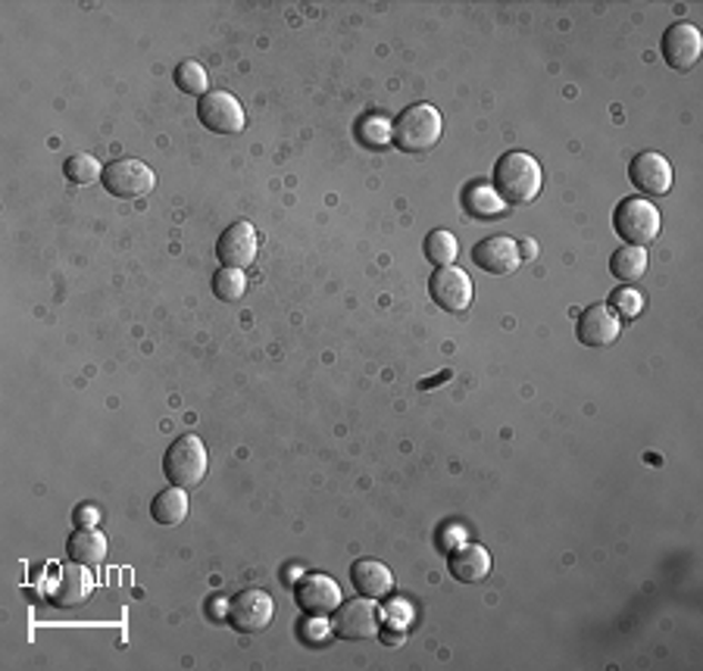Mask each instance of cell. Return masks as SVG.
I'll use <instances>...</instances> for the list:
<instances>
[{"mask_svg": "<svg viewBox=\"0 0 703 671\" xmlns=\"http://www.w3.org/2000/svg\"><path fill=\"white\" fill-rule=\"evenodd\" d=\"M541 166L532 153L513 150L501 157V163L494 166V191L503 197V203H532L541 191Z\"/></svg>", "mask_w": 703, "mask_h": 671, "instance_id": "6da1fadb", "label": "cell"}, {"mask_svg": "<svg viewBox=\"0 0 703 671\" xmlns=\"http://www.w3.org/2000/svg\"><path fill=\"white\" fill-rule=\"evenodd\" d=\"M444 129V119L432 103H416L410 110H403L391 129V141L403 150V153H425L438 144Z\"/></svg>", "mask_w": 703, "mask_h": 671, "instance_id": "7a4b0ae2", "label": "cell"}, {"mask_svg": "<svg viewBox=\"0 0 703 671\" xmlns=\"http://www.w3.org/2000/svg\"><path fill=\"white\" fill-rule=\"evenodd\" d=\"M163 472H167L169 484L175 488H198L207 475V447L198 434H182L175 438L163 459Z\"/></svg>", "mask_w": 703, "mask_h": 671, "instance_id": "3957f363", "label": "cell"}, {"mask_svg": "<svg viewBox=\"0 0 703 671\" xmlns=\"http://www.w3.org/2000/svg\"><path fill=\"white\" fill-rule=\"evenodd\" d=\"M613 229L625 244H653V238L660 234V210L644 197H625L613 213Z\"/></svg>", "mask_w": 703, "mask_h": 671, "instance_id": "277c9868", "label": "cell"}, {"mask_svg": "<svg viewBox=\"0 0 703 671\" xmlns=\"http://www.w3.org/2000/svg\"><path fill=\"white\" fill-rule=\"evenodd\" d=\"M94 593V574L82 562H67L53 572L48 584V600L57 609H79Z\"/></svg>", "mask_w": 703, "mask_h": 671, "instance_id": "5b68a950", "label": "cell"}, {"mask_svg": "<svg viewBox=\"0 0 703 671\" xmlns=\"http://www.w3.org/2000/svg\"><path fill=\"white\" fill-rule=\"evenodd\" d=\"M225 615H229V624H232L238 634H260L272 622L275 603H272V597H269L267 590L248 588L241 590V593H234L232 600H229V612Z\"/></svg>", "mask_w": 703, "mask_h": 671, "instance_id": "8992f818", "label": "cell"}, {"mask_svg": "<svg viewBox=\"0 0 703 671\" xmlns=\"http://www.w3.org/2000/svg\"><path fill=\"white\" fill-rule=\"evenodd\" d=\"M382 622H385L382 609L375 607L369 597H363V600H351V603H344V607L335 609L332 631H335V638L341 640H369L379 634Z\"/></svg>", "mask_w": 703, "mask_h": 671, "instance_id": "52a82bcc", "label": "cell"}, {"mask_svg": "<svg viewBox=\"0 0 703 671\" xmlns=\"http://www.w3.org/2000/svg\"><path fill=\"white\" fill-rule=\"evenodd\" d=\"M103 188L113 197H141L151 191L157 184V176L148 163L141 160H113V163L103 166Z\"/></svg>", "mask_w": 703, "mask_h": 671, "instance_id": "ba28073f", "label": "cell"}, {"mask_svg": "<svg viewBox=\"0 0 703 671\" xmlns=\"http://www.w3.org/2000/svg\"><path fill=\"white\" fill-rule=\"evenodd\" d=\"M294 600L298 607L313 615V619H325L341 607V588L329 574H303L301 581L294 584Z\"/></svg>", "mask_w": 703, "mask_h": 671, "instance_id": "9c48e42d", "label": "cell"}, {"mask_svg": "<svg viewBox=\"0 0 703 671\" xmlns=\"http://www.w3.org/2000/svg\"><path fill=\"white\" fill-rule=\"evenodd\" d=\"M198 116H201L203 126L210 131H217V134H238V131H244V107L229 91H210V94H203L201 103H198Z\"/></svg>", "mask_w": 703, "mask_h": 671, "instance_id": "30bf717a", "label": "cell"}, {"mask_svg": "<svg viewBox=\"0 0 703 671\" xmlns=\"http://www.w3.org/2000/svg\"><path fill=\"white\" fill-rule=\"evenodd\" d=\"M429 291L441 310L466 312L472 307V279L456 266H441L429 281Z\"/></svg>", "mask_w": 703, "mask_h": 671, "instance_id": "8fae6325", "label": "cell"}, {"mask_svg": "<svg viewBox=\"0 0 703 671\" xmlns=\"http://www.w3.org/2000/svg\"><path fill=\"white\" fill-rule=\"evenodd\" d=\"M701 53L703 38L697 26H691V22H675V26L666 29V34H663V60H666L672 69H679V72L694 69L697 60H701Z\"/></svg>", "mask_w": 703, "mask_h": 671, "instance_id": "7c38bea8", "label": "cell"}, {"mask_svg": "<svg viewBox=\"0 0 703 671\" xmlns=\"http://www.w3.org/2000/svg\"><path fill=\"white\" fill-rule=\"evenodd\" d=\"M472 262L488 276H510L520 269V244L506 234H491L472 247Z\"/></svg>", "mask_w": 703, "mask_h": 671, "instance_id": "4fadbf2b", "label": "cell"}, {"mask_svg": "<svg viewBox=\"0 0 703 671\" xmlns=\"http://www.w3.org/2000/svg\"><path fill=\"white\" fill-rule=\"evenodd\" d=\"M257 247H260V241H257V231H253L251 222H234V226L222 231L217 244V257L222 266L244 272L257 260Z\"/></svg>", "mask_w": 703, "mask_h": 671, "instance_id": "5bb4252c", "label": "cell"}, {"mask_svg": "<svg viewBox=\"0 0 703 671\" xmlns=\"http://www.w3.org/2000/svg\"><path fill=\"white\" fill-rule=\"evenodd\" d=\"M629 179L635 184L641 194H670L672 188V166L663 153H637L635 160L629 163Z\"/></svg>", "mask_w": 703, "mask_h": 671, "instance_id": "9a60e30c", "label": "cell"}, {"mask_svg": "<svg viewBox=\"0 0 703 671\" xmlns=\"http://www.w3.org/2000/svg\"><path fill=\"white\" fill-rule=\"evenodd\" d=\"M622 319L616 312L610 310L606 303H594L587 307L582 316H579V326H575V334L585 347H606L613 344L620 338Z\"/></svg>", "mask_w": 703, "mask_h": 671, "instance_id": "2e32d148", "label": "cell"}, {"mask_svg": "<svg viewBox=\"0 0 703 671\" xmlns=\"http://www.w3.org/2000/svg\"><path fill=\"white\" fill-rule=\"evenodd\" d=\"M351 581L353 588L360 590V597H369V600H382V597H388L394 590V574L379 559H360V562H353Z\"/></svg>", "mask_w": 703, "mask_h": 671, "instance_id": "e0dca14e", "label": "cell"}, {"mask_svg": "<svg viewBox=\"0 0 703 671\" xmlns=\"http://www.w3.org/2000/svg\"><path fill=\"white\" fill-rule=\"evenodd\" d=\"M448 569H451V574L456 581H463V584H479V581H485L488 574H491V557H488L485 547L466 543V547H460L456 553H451Z\"/></svg>", "mask_w": 703, "mask_h": 671, "instance_id": "ac0fdd59", "label": "cell"}, {"mask_svg": "<svg viewBox=\"0 0 703 671\" xmlns=\"http://www.w3.org/2000/svg\"><path fill=\"white\" fill-rule=\"evenodd\" d=\"M67 553L72 562H82L88 569H94L107 559V538L94 528H76V534L67 541Z\"/></svg>", "mask_w": 703, "mask_h": 671, "instance_id": "d6986e66", "label": "cell"}, {"mask_svg": "<svg viewBox=\"0 0 703 671\" xmlns=\"http://www.w3.org/2000/svg\"><path fill=\"white\" fill-rule=\"evenodd\" d=\"M610 272L622 281V284H635L644 272H647V250L635 244H622L613 257H610Z\"/></svg>", "mask_w": 703, "mask_h": 671, "instance_id": "ffe728a7", "label": "cell"}, {"mask_svg": "<svg viewBox=\"0 0 703 671\" xmlns=\"http://www.w3.org/2000/svg\"><path fill=\"white\" fill-rule=\"evenodd\" d=\"M463 207H466V213L479 216V219H494V216L506 213L503 197L491 184H482V181L469 184L466 194H463Z\"/></svg>", "mask_w": 703, "mask_h": 671, "instance_id": "44dd1931", "label": "cell"}, {"mask_svg": "<svg viewBox=\"0 0 703 671\" xmlns=\"http://www.w3.org/2000/svg\"><path fill=\"white\" fill-rule=\"evenodd\" d=\"M151 512H153V522L160 524H179L184 522V515H188V493L184 488H167V491H160L153 497L151 503Z\"/></svg>", "mask_w": 703, "mask_h": 671, "instance_id": "7402d4cb", "label": "cell"}, {"mask_svg": "<svg viewBox=\"0 0 703 671\" xmlns=\"http://www.w3.org/2000/svg\"><path fill=\"white\" fill-rule=\"evenodd\" d=\"M456 253H460V244H456V238H453L451 231L438 229L425 238V257H429V262H435L438 269L441 266H453Z\"/></svg>", "mask_w": 703, "mask_h": 671, "instance_id": "603a6c76", "label": "cell"}, {"mask_svg": "<svg viewBox=\"0 0 703 671\" xmlns=\"http://www.w3.org/2000/svg\"><path fill=\"white\" fill-rule=\"evenodd\" d=\"M63 172L72 184H94V181H101L103 166L91 153H76L63 163Z\"/></svg>", "mask_w": 703, "mask_h": 671, "instance_id": "cb8c5ba5", "label": "cell"}, {"mask_svg": "<svg viewBox=\"0 0 703 671\" xmlns=\"http://www.w3.org/2000/svg\"><path fill=\"white\" fill-rule=\"evenodd\" d=\"M175 84L182 88L184 94H198V98L210 94L207 69H203L201 63H194V60H184V63H179V69H175Z\"/></svg>", "mask_w": 703, "mask_h": 671, "instance_id": "d4e9b609", "label": "cell"}, {"mask_svg": "<svg viewBox=\"0 0 703 671\" xmlns=\"http://www.w3.org/2000/svg\"><path fill=\"white\" fill-rule=\"evenodd\" d=\"M213 291H217L219 300L232 303V300H241V297H244V291H248V279H244L241 269L222 266L217 276H213Z\"/></svg>", "mask_w": 703, "mask_h": 671, "instance_id": "484cf974", "label": "cell"}, {"mask_svg": "<svg viewBox=\"0 0 703 671\" xmlns=\"http://www.w3.org/2000/svg\"><path fill=\"white\" fill-rule=\"evenodd\" d=\"M360 138L366 141L369 148H385L388 141H391V129H388V122L382 116H366L363 126H360Z\"/></svg>", "mask_w": 703, "mask_h": 671, "instance_id": "4316f807", "label": "cell"}, {"mask_svg": "<svg viewBox=\"0 0 703 671\" xmlns=\"http://www.w3.org/2000/svg\"><path fill=\"white\" fill-rule=\"evenodd\" d=\"M610 310L616 312V316H625V319H635V316H641V310H644V300H641V294H637L635 288H620L616 294H613V307Z\"/></svg>", "mask_w": 703, "mask_h": 671, "instance_id": "83f0119b", "label": "cell"}, {"mask_svg": "<svg viewBox=\"0 0 703 671\" xmlns=\"http://www.w3.org/2000/svg\"><path fill=\"white\" fill-rule=\"evenodd\" d=\"M98 522H101V512H98L94 507L76 509V524H79V528H94Z\"/></svg>", "mask_w": 703, "mask_h": 671, "instance_id": "f1b7e54d", "label": "cell"}, {"mask_svg": "<svg viewBox=\"0 0 703 671\" xmlns=\"http://www.w3.org/2000/svg\"><path fill=\"white\" fill-rule=\"evenodd\" d=\"M303 631H307V634H325V628H322V624H307Z\"/></svg>", "mask_w": 703, "mask_h": 671, "instance_id": "f546056e", "label": "cell"}]
</instances>
